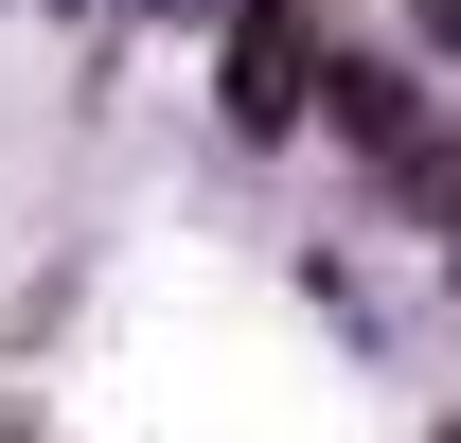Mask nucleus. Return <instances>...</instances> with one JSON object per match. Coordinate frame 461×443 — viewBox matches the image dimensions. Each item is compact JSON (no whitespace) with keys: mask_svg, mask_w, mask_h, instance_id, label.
I'll use <instances>...</instances> for the list:
<instances>
[{"mask_svg":"<svg viewBox=\"0 0 461 443\" xmlns=\"http://www.w3.org/2000/svg\"><path fill=\"white\" fill-rule=\"evenodd\" d=\"M302 89H320V36L267 0V18L230 36V124H302Z\"/></svg>","mask_w":461,"mask_h":443,"instance_id":"1","label":"nucleus"}]
</instances>
